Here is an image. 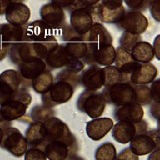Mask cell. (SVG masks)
<instances>
[{
    "label": "cell",
    "instance_id": "ac0fdd59",
    "mask_svg": "<svg viewBox=\"0 0 160 160\" xmlns=\"http://www.w3.org/2000/svg\"><path fill=\"white\" fill-rule=\"evenodd\" d=\"M144 116L142 106L134 102L117 106L114 110V116L118 122L138 123Z\"/></svg>",
    "mask_w": 160,
    "mask_h": 160
},
{
    "label": "cell",
    "instance_id": "74e56055",
    "mask_svg": "<svg viewBox=\"0 0 160 160\" xmlns=\"http://www.w3.org/2000/svg\"><path fill=\"white\" fill-rule=\"evenodd\" d=\"M47 158L44 151L40 148H30L24 155V160H46Z\"/></svg>",
    "mask_w": 160,
    "mask_h": 160
},
{
    "label": "cell",
    "instance_id": "e0dca14e",
    "mask_svg": "<svg viewBox=\"0 0 160 160\" xmlns=\"http://www.w3.org/2000/svg\"><path fill=\"white\" fill-rule=\"evenodd\" d=\"M39 14L42 21L56 30L61 29L65 26L66 18L63 9L50 2L41 7Z\"/></svg>",
    "mask_w": 160,
    "mask_h": 160
},
{
    "label": "cell",
    "instance_id": "484cf974",
    "mask_svg": "<svg viewBox=\"0 0 160 160\" xmlns=\"http://www.w3.org/2000/svg\"><path fill=\"white\" fill-rule=\"evenodd\" d=\"M115 50L116 68L124 75L129 76L139 63L133 59L130 52L121 46H118Z\"/></svg>",
    "mask_w": 160,
    "mask_h": 160
},
{
    "label": "cell",
    "instance_id": "4dcf8cb0",
    "mask_svg": "<svg viewBox=\"0 0 160 160\" xmlns=\"http://www.w3.org/2000/svg\"><path fill=\"white\" fill-rule=\"evenodd\" d=\"M54 84V76L49 71H45L34 79L31 85L38 93L44 94L47 92Z\"/></svg>",
    "mask_w": 160,
    "mask_h": 160
},
{
    "label": "cell",
    "instance_id": "c3c4849f",
    "mask_svg": "<svg viewBox=\"0 0 160 160\" xmlns=\"http://www.w3.org/2000/svg\"><path fill=\"white\" fill-rule=\"evenodd\" d=\"M11 122L5 121L0 115V144L3 136L4 131L8 127H10Z\"/></svg>",
    "mask_w": 160,
    "mask_h": 160
},
{
    "label": "cell",
    "instance_id": "3957f363",
    "mask_svg": "<svg viewBox=\"0 0 160 160\" xmlns=\"http://www.w3.org/2000/svg\"><path fill=\"white\" fill-rule=\"evenodd\" d=\"M106 103L101 92L86 89L79 96L76 104L79 111L86 113L89 118L96 119L104 112Z\"/></svg>",
    "mask_w": 160,
    "mask_h": 160
},
{
    "label": "cell",
    "instance_id": "f1b7e54d",
    "mask_svg": "<svg viewBox=\"0 0 160 160\" xmlns=\"http://www.w3.org/2000/svg\"><path fill=\"white\" fill-rule=\"evenodd\" d=\"M130 52L133 59L138 63H149L154 58L152 46L147 41L139 42L133 47Z\"/></svg>",
    "mask_w": 160,
    "mask_h": 160
},
{
    "label": "cell",
    "instance_id": "52a82bcc",
    "mask_svg": "<svg viewBox=\"0 0 160 160\" xmlns=\"http://www.w3.org/2000/svg\"><path fill=\"white\" fill-rule=\"evenodd\" d=\"M0 146L16 157L24 155L28 148L24 136L18 129L13 127L5 129Z\"/></svg>",
    "mask_w": 160,
    "mask_h": 160
},
{
    "label": "cell",
    "instance_id": "d590c367",
    "mask_svg": "<svg viewBox=\"0 0 160 160\" xmlns=\"http://www.w3.org/2000/svg\"><path fill=\"white\" fill-rule=\"evenodd\" d=\"M141 41L142 38L140 35L134 34L127 31H124L121 36L119 42L120 44V46L128 51L129 52H131L133 47Z\"/></svg>",
    "mask_w": 160,
    "mask_h": 160
},
{
    "label": "cell",
    "instance_id": "9a60e30c",
    "mask_svg": "<svg viewBox=\"0 0 160 160\" xmlns=\"http://www.w3.org/2000/svg\"><path fill=\"white\" fill-rule=\"evenodd\" d=\"M30 16L31 11L28 6L18 1H11L5 12L8 23L16 26L26 25Z\"/></svg>",
    "mask_w": 160,
    "mask_h": 160
},
{
    "label": "cell",
    "instance_id": "4fadbf2b",
    "mask_svg": "<svg viewBox=\"0 0 160 160\" xmlns=\"http://www.w3.org/2000/svg\"><path fill=\"white\" fill-rule=\"evenodd\" d=\"M55 29L51 28L42 20H36L26 25L25 41L42 42L55 36Z\"/></svg>",
    "mask_w": 160,
    "mask_h": 160
},
{
    "label": "cell",
    "instance_id": "d6a6232c",
    "mask_svg": "<svg viewBox=\"0 0 160 160\" xmlns=\"http://www.w3.org/2000/svg\"><path fill=\"white\" fill-rule=\"evenodd\" d=\"M116 157V149L111 142L102 143L96 149L95 160H114Z\"/></svg>",
    "mask_w": 160,
    "mask_h": 160
},
{
    "label": "cell",
    "instance_id": "7402d4cb",
    "mask_svg": "<svg viewBox=\"0 0 160 160\" xmlns=\"http://www.w3.org/2000/svg\"><path fill=\"white\" fill-rule=\"evenodd\" d=\"M47 131L44 123L34 122L27 128L25 139L30 148H40L47 143Z\"/></svg>",
    "mask_w": 160,
    "mask_h": 160
},
{
    "label": "cell",
    "instance_id": "83f0119b",
    "mask_svg": "<svg viewBox=\"0 0 160 160\" xmlns=\"http://www.w3.org/2000/svg\"><path fill=\"white\" fill-rule=\"evenodd\" d=\"M70 147L61 142H48L44 146V152L49 160H67Z\"/></svg>",
    "mask_w": 160,
    "mask_h": 160
},
{
    "label": "cell",
    "instance_id": "6da1fadb",
    "mask_svg": "<svg viewBox=\"0 0 160 160\" xmlns=\"http://www.w3.org/2000/svg\"><path fill=\"white\" fill-rule=\"evenodd\" d=\"M55 80L51 88L41 96L43 105L51 108L70 100L80 83V76L65 69L57 74Z\"/></svg>",
    "mask_w": 160,
    "mask_h": 160
},
{
    "label": "cell",
    "instance_id": "cb8c5ba5",
    "mask_svg": "<svg viewBox=\"0 0 160 160\" xmlns=\"http://www.w3.org/2000/svg\"><path fill=\"white\" fill-rule=\"evenodd\" d=\"M112 38L105 27L98 22H94L86 35V42L88 46H96L112 44Z\"/></svg>",
    "mask_w": 160,
    "mask_h": 160
},
{
    "label": "cell",
    "instance_id": "ab89813d",
    "mask_svg": "<svg viewBox=\"0 0 160 160\" xmlns=\"http://www.w3.org/2000/svg\"><path fill=\"white\" fill-rule=\"evenodd\" d=\"M65 66L66 69L77 74L84 69L85 64L82 61L79 59H75L69 57Z\"/></svg>",
    "mask_w": 160,
    "mask_h": 160
},
{
    "label": "cell",
    "instance_id": "4316f807",
    "mask_svg": "<svg viewBox=\"0 0 160 160\" xmlns=\"http://www.w3.org/2000/svg\"><path fill=\"white\" fill-rule=\"evenodd\" d=\"M69 57L64 45L58 44L44 58V62L51 69H58L65 66Z\"/></svg>",
    "mask_w": 160,
    "mask_h": 160
},
{
    "label": "cell",
    "instance_id": "d4e9b609",
    "mask_svg": "<svg viewBox=\"0 0 160 160\" xmlns=\"http://www.w3.org/2000/svg\"><path fill=\"white\" fill-rule=\"evenodd\" d=\"M26 25L16 26L9 23L0 24V40L10 45L25 41Z\"/></svg>",
    "mask_w": 160,
    "mask_h": 160
},
{
    "label": "cell",
    "instance_id": "8fae6325",
    "mask_svg": "<svg viewBox=\"0 0 160 160\" xmlns=\"http://www.w3.org/2000/svg\"><path fill=\"white\" fill-rule=\"evenodd\" d=\"M21 79L18 72L7 69L0 74V106L13 97L19 88Z\"/></svg>",
    "mask_w": 160,
    "mask_h": 160
},
{
    "label": "cell",
    "instance_id": "b9f144b4",
    "mask_svg": "<svg viewBox=\"0 0 160 160\" xmlns=\"http://www.w3.org/2000/svg\"><path fill=\"white\" fill-rule=\"evenodd\" d=\"M149 11L152 17L157 22H160V1L152 0L149 4Z\"/></svg>",
    "mask_w": 160,
    "mask_h": 160
},
{
    "label": "cell",
    "instance_id": "30bf717a",
    "mask_svg": "<svg viewBox=\"0 0 160 160\" xmlns=\"http://www.w3.org/2000/svg\"><path fill=\"white\" fill-rule=\"evenodd\" d=\"M114 139L121 144H127L137 134L147 131L146 122L142 119L138 123L118 122L112 128Z\"/></svg>",
    "mask_w": 160,
    "mask_h": 160
},
{
    "label": "cell",
    "instance_id": "ffe728a7",
    "mask_svg": "<svg viewBox=\"0 0 160 160\" xmlns=\"http://www.w3.org/2000/svg\"><path fill=\"white\" fill-rule=\"evenodd\" d=\"M113 121L109 118H98L86 123V132L88 136L93 141H99L111 130Z\"/></svg>",
    "mask_w": 160,
    "mask_h": 160
},
{
    "label": "cell",
    "instance_id": "9c48e42d",
    "mask_svg": "<svg viewBox=\"0 0 160 160\" xmlns=\"http://www.w3.org/2000/svg\"><path fill=\"white\" fill-rule=\"evenodd\" d=\"M122 1L102 0L98 6V20L104 23L118 24L124 14L126 11Z\"/></svg>",
    "mask_w": 160,
    "mask_h": 160
},
{
    "label": "cell",
    "instance_id": "5b68a950",
    "mask_svg": "<svg viewBox=\"0 0 160 160\" xmlns=\"http://www.w3.org/2000/svg\"><path fill=\"white\" fill-rule=\"evenodd\" d=\"M101 93L106 102L119 106L133 102L134 86L129 82H122L105 87Z\"/></svg>",
    "mask_w": 160,
    "mask_h": 160
},
{
    "label": "cell",
    "instance_id": "836d02e7",
    "mask_svg": "<svg viewBox=\"0 0 160 160\" xmlns=\"http://www.w3.org/2000/svg\"><path fill=\"white\" fill-rule=\"evenodd\" d=\"M54 111L49 107L44 105H36L31 111V116L34 122L44 123L49 118L54 116Z\"/></svg>",
    "mask_w": 160,
    "mask_h": 160
},
{
    "label": "cell",
    "instance_id": "5bb4252c",
    "mask_svg": "<svg viewBox=\"0 0 160 160\" xmlns=\"http://www.w3.org/2000/svg\"><path fill=\"white\" fill-rule=\"evenodd\" d=\"M118 24L124 31L140 35L146 31L149 22L141 12L131 11L126 13Z\"/></svg>",
    "mask_w": 160,
    "mask_h": 160
},
{
    "label": "cell",
    "instance_id": "44dd1931",
    "mask_svg": "<svg viewBox=\"0 0 160 160\" xmlns=\"http://www.w3.org/2000/svg\"><path fill=\"white\" fill-rule=\"evenodd\" d=\"M79 76L80 83L87 90L97 91L103 86L102 68L99 66L90 65Z\"/></svg>",
    "mask_w": 160,
    "mask_h": 160
},
{
    "label": "cell",
    "instance_id": "e575fe53",
    "mask_svg": "<svg viewBox=\"0 0 160 160\" xmlns=\"http://www.w3.org/2000/svg\"><path fill=\"white\" fill-rule=\"evenodd\" d=\"M133 102L142 106L148 105L151 102L152 99L150 89L146 85H134Z\"/></svg>",
    "mask_w": 160,
    "mask_h": 160
},
{
    "label": "cell",
    "instance_id": "8992f818",
    "mask_svg": "<svg viewBox=\"0 0 160 160\" xmlns=\"http://www.w3.org/2000/svg\"><path fill=\"white\" fill-rule=\"evenodd\" d=\"M159 131L158 129L147 131L136 135L130 141L129 148L137 156H144L159 148Z\"/></svg>",
    "mask_w": 160,
    "mask_h": 160
},
{
    "label": "cell",
    "instance_id": "816d5d0a",
    "mask_svg": "<svg viewBox=\"0 0 160 160\" xmlns=\"http://www.w3.org/2000/svg\"><path fill=\"white\" fill-rule=\"evenodd\" d=\"M68 160H83L81 158L78 157V156H72L71 158H69Z\"/></svg>",
    "mask_w": 160,
    "mask_h": 160
},
{
    "label": "cell",
    "instance_id": "603a6c76",
    "mask_svg": "<svg viewBox=\"0 0 160 160\" xmlns=\"http://www.w3.org/2000/svg\"><path fill=\"white\" fill-rule=\"evenodd\" d=\"M46 64L44 60L36 58L25 61L18 65V73L21 81H32L46 71Z\"/></svg>",
    "mask_w": 160,
    "mask_h": 160
},
{
    "label": "cell",
    "instance_id": "bcb514c9",
    "mask_svg": "<svg viewBox=\"0 0 160 160\" xmlns=\"http://www.w3.org/2000/svg\"><path fill=\"white\" fill-rule=\"evenodd\" d=\"M10 44L3 42L0 40V61L4 59L9 52Z\"/></svg>",
    "mask_w": 160,
    "mask_h": 160
},
{
    "label": "cell",
    "instance_id": "d6986e66",
    "mask_svg": "<svg viewBox=\"0 0 160 160\" xmlns=\"http://www.w3.org/2000/svg\"><path fill=\"white\" fill-rule=\"evenodd\" d=\"M158 74L152 63H139L129 76V82L134 85H147L153 82Z\"/></svg>",
    "mask_w": 160,
    "mask_h": 160
},
{
    "label": "cell",
    "instance_id": "7a4b0ae2",
    "mask_svg": "<svg viewBox=\"0 0 160 160\" xmlns=\"http://www.w3.org/2000/svg\"><path fill=\"white\" fill-rule=\"evenodd\" d=\"M31 100L29 91L20 88L12 98L0 106V115L6 121L18 119L25 114Z\"/></svg>",
    "mask_w": 160,
    "mask_h": 160
},
{
    "label": "cell",
    "instance_id": "f546056e",
    "mask_svg": "<svg viewBox=\"0 0 160 160\" xmlns=\"http://www.w3.org/2000/svg\"><path fill=\"white\" fill-rule=\"evenodd\" d=\"M103 86L109 87L122 82H129V76L121 73L115 66H108L102 68Z\"/></svg>",
    "mask_w": 160,
    "mask_h": 160
},
{
    "label": "cell",
    "instance_id": "f35d334b",
    "mask_svg": "<svg viewBox=\"0 0 160 160\" xmlns=\"http://www.w3.org/2000/svg\"><path fill=\"white\" fill-rule=\"evenodd\" d=\"M124 2L133 11L140 12L144 11L149 6V0H125Z\"/></svg>",
    "mask_w": 160,
    "mask_h": 160
},
{
    "label": "cell",
    "instance_id": "8d00e7d4",
    "mask_svg": "<svg viewBox=\"0 0 160 160\" xmlns=\"http://www.w3.org/2000/svg\"><path fill=\"white\" fill-rule=\"evenodd\" d=\"M62 36L64 41L68 42L72 41L74 40L82 39L86 42V35L82 36L77 33L70 25L64 26L62 29Z\"/></svg>",
    "mask_w": 160,
    "mask_h": 160
},
{
    "label": "cell",
    "instance_id": "7bdbcfd3",
    "mask_svg": "<svg viewBox=\"0 0 160 160\" xmlns=\"http://www.w3.org/2000/svg\"><path fill=\"white\" fill-rule=\"evenodd\" d=\"M150 92L151 96V99L153 100L154 102L159 103L160 98H159V89H160V81L159 79L154 80L152 82L151 85Z\"/></svg>",
    "mask_w": 160,
    "mask_h": 160
},
{
    "label": "cell",
    "instance_id": "681fc988",
    "mask_svg": "<svg viewBox=\"0 0 160 160\" xmlns=\"http://www.w3.org/2000/svg\"><path fill=\"white\" fill-rule=\"evenodd\" d=\"M159 148H158L151 152L148 158V160H159Z\"/></svg>",
    "mask_w": 160,
    "mask_h": 160
},
{
    "label": "cell",
    "instance_id": "f6af8a7d",
    "mask_svg": "<svg viewBox=\"0 0 160 160\" xmlns=\"http://www.w3.org/2000/svg\"><path fill=\"white\" fill-rule=\"evenodd\" d=\"M159 37H160L159 34H158L157 36L154 39L153 45H152L153 51L154 53V56H156V58H157L158 60L160 59V58H159V56H160V38Z\"/></svg>",
    "mask_w": 160,
    "mask_h": 160
},
{
    "label": "cell",
    "instance_id": "60d3db41",
    "mask_svg": "<svg viewBox=\"0 0 160 160\" xmlns=\"http://www.w3.org/2000/svg\"><path fill=\"white\" fill-rule=\"evenodd\" d=\"M114 160H139V158L131 151L129 147H128L116 155Z\"/></svg>",
    "mask_w": 160,
    "mask_h": 160
},
{
    "label": "cell",
    "instance_id": "f907efd6",
    "mask_svg": "<svg viewBox=\"0 0 160 160\" xmlns=\"http://www.w3.org/2000/svg\"><path fill=\"white\" fill-rule=\"evenodd\" d=\"M10 1H9V0H6V1L0 0V15H2L5 14L6 9L8 6L9 5V4L10 3Z\"/></svg>",
    "mask_w": 160,
    "mask_h": 160
},
{
    "label": "cell",
    "instance_id": "7c38bea8",
    "mask_svg": "<svg viewBox=\"0 0 160 160\" xmlns=\"http://www.w3.org/2000/svg\"><path fill=\"white\" fill-rule=\"evenodd\" d=\"M8 53L11 61L17 65L32 59H40L34 42L23 41L13 43L11 44Z\"/></svg>",
    "mask_w": 160,
    "mask_h": 160
},
{
    "label": "cell",
    "instance_id": "1f68e13d",
    "mask_svg": "<svg viewBox=\"0 0 160 160\" xmlns=\"http://www.w3.org/2000/svg\"><path fill=\"white\" fill-rule=\"evenodd\" d=\"M69 57L75 59L83 58L88 51L86 42L82 39L67 42L64 45Z\"/></svg>",
    "mask_w": 160,
    "mask_h": 160
},
{
    "label": "cell",
    "instance_id": "ee69618b",
    "mask_svg": "<svg viewBox=\"0 0 160 160\" xmlns=\"http://www.w3.org/2000/svg\"><path fill=\"white\" fill-rule=\"evenodd\" d=\"M74 0H52L50 1L52 4L61 8H69L73 4Z\"/></svg>",
    "mask_w": 160,
    "mask_h": 160
},
{
    "label": "cell",
    "instance_id": "7dc6e473",
    "mask_svg": "<svg viewBox=\"0 0 160 160\" xmlns=\"http://www.w3.org/2000/svg\"><path fill=\"white\" fill-rule=\"evenodd\" d=\"M159 103L153 102L149 109V112L151 115L156 119H159Z\"/></svg>",
    "mask_w": 160,
    "mask_h": 160
},
{
    "label": "cell",
    "instance_id": "277c9868",
    "mask_svg": "<svg viewBox=\"0 0 160 160\" xmlns=\"http://www.w3.org/2000/svg\"><path fill=\"white\" fill-rule=\"evenodd\" d=\"M47 131V142H61L71 148L75 147L76 139L67 124L56 117L49 118L44 123Z\"/></svg>",
    "mask_w": 160,
    "mask_h": 160
},
{
    "label": "cell",
    "instance_id": "2e32d148",
    "mask_svg": "<svg viewBox=\"0 0 160 160\" xmlns=\"http://www.w3.org/2000/svg\"><path fill=\"white\" fill-rule=\"evenodd\" d=\"M93 23V17L88 8H78L71 11L70 26L79 34L86 35Z\"/></svg>",
    "mask_w": 160,
    "mask_h": 160
},
{
    "label": "cell",
    "instance_id": "ba28073f",
    "mask_svg": "<svg viewBox=\"0 0 160 160\" xmlns=\"http://www.w3.org/2000/svg\"><path fill=\"white\" fill-rule=\"evenodd\" d=\"M115 54L116 50L112 44L88 46V51L82 59L89 65L108 66L114 62Z\"/></svg>",
    "mask_w": 160,
    "mask_h": 160
}]
</instances>
